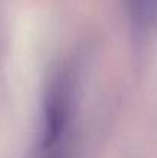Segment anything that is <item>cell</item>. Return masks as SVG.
<instances>
[{
  "instance_id": "cell-1",
  "label": "cell",
  "mask_w": 157,
  "mask_h": 158,
  "mask_svg": "<svg viewBox=\"0 0 157 158\" xmlns=\"http://www.w3.org/2000/svg\"><path fill=\"white\" fill-rule=\"evenodd\" d=\"M72 103V75L68 68L54 72L48 83L43 106L42 149H50L65 141Z\"/></svg>"
},
{
  "instance_id": "cell-2",
  "label": "cell",
  "mask_w": 157,
  "mask_h": 158,
  "mask_svg": "<svg viewBox=\"0 0 157 158\" xmlns=\"http://www.w3.org/2000/svg\"><path fill=\"white\" fill-rule=\"evenodd\" d=\"M128 6L139 26L148 28L157 23V0H128Z\"/></svg>"
},
{
  "instance_id": "cell-3",
  "label": "cell",
  "mask_w": 157,
  "mask_h": 158,
  "mask_svg": "<svg viewBox=\"0 0 157 158\" xmlns=\"http://www.w3.org/2000/svg\"><path fill=\"white\" fill-rule=\"evenodd\" d=\"M40 158H66V149L63 143L59 146L50 148V149H42Z\"/></svg>"
}]
</instances>
